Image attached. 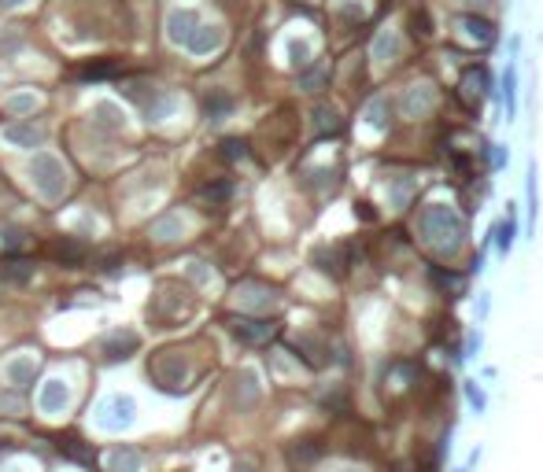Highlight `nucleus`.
<instances>
[{
	"mask_svg": "<svg viewBox=\"0 0 543 472\" xmlns=\"http://www.w3.org/2000/svg\"><path fill=\"white\" fill-rule=\"evenodd\" d=\"M229 181H214V185H204V192H200V200L204 203H211V207H222L226 200H229Z\"/></svg>",
	"mask_w": 543,
	"mask_h": 472,
	"instance_id": "28",
	"label": "nucleus"
},
{
	"mask_svg": "<svg viewBox=\"0 0 543 472\" xmlns=\"http://www.w3.org/2000/svg\"><path fill=\"white\" fill-rule=\"evenodd\" d=\"M30 273H34V270H30L23 259H4V262H0V277H4V281H11V284H26Z\"/></svg>",
	"mask_w": 543,
	"mask_h": 472,
	"instance_id": "25",
	"label": "nucleus"
},
{
	"mask_svg": "<svg viewBox=\"0 0 543 472\" xmlns=\"http://www.w3.org/2000/svg\"><path fill=\"white\" fill-rule=\"evenodd\" d=\"M34 107H37V96H34V93H15V96H8V111H11V115H34Z\"/></svg>",
	"mask_w": 543,
	"mask_h": 472,
	"instance_id": "30",
	"label": "nucleus"
},
{
	"mask_svg": "<svg viewBox=\"0 0 543 472\" xmlns=\"http://www.w3.org/2000/svg\"><path fill=\"white\" fill-rule=\"evenodd\" d=\"M141 347V336L134 332V329H119V332H111L104 343H100V351H104V358L107 361H119V358H129Z\"/></svg>",
	"mask_w": 543,
	"mask_h": 472,
	"instance_id": "8",
	"label": "nucleus"
},
{
	"mask_svg": "<svg viewBox=\"0 0 543 472\" xmlns=\"http://www.w3.org/2000/svg\"><path fill=\"white\" fill-rule=\"evenodd\" d=\"M432 100H437V93H432V85H410V89L403 93V115L407 118H422L425 111H432Z\"/></svg>",
	"mask_w": 543,
	"mask_h": 472,
	"instance_id": "10",
	"label": "nucleus"
},
{
	"mask_svg": "<svg viewBox=\"0 0 543 472\" xmlns=\"http://www.w3.org/2000/svg\"><path fill=\"white\" fill-rule=\"evenodd\" d=\"M148 89H151V85H144V81H129V85H126V96H129V100H137V103H148L151 96H156V93L148 96Z\"/></svg>",
	"mask_w": 543,
	"mask_h": 472,
	"instance_id": "35",
	"label": "nucleus"
},
{
	"mask_svg": "<svg viewBox=\"0 0 543 472\" xmlns=\"http://www.w3.org/2000/svg\"><path fill=\"white\" fill-rule=\"evenodd\" d=\"M274 321H259V317H229V332L241 343H266L274 336Z\"/></svg>",
	"mask_w": 543,
	"mask_h": 472,
	"instance_id": "6",
	"label": "nucleus"
},
{
	"mask_svg": "<svg viewBox=\"0 0 543 472\" xmlns=\"http://www.w3.org/2000/svg\"><path fill=\"white\" fill-rule=\"evenodd\" d=\"M459 30H469L477 41H492V37H495V26L488 23V19H481V15H462V19H459Z\"/></svg>",
	"mask_w": 543,
	"mask_h": 472,
	"instance_id": "24",
	"label": "nucleus"
},
{
	"mask_svg": "<svg viewBox=\"0 0 543 472\" xmlns=\"http://www.w3.org/2000/svg\"><path fill=\"white\" fill-rule=\"evenodd\" d=\"M148 373H151V380H156L163 391H181L185 384H189V373H192V369H189V358H185L181 351H163V354L151 358Z\"/></svg>",
	"mask_w": 543,
	"mask_h": 472,
	"instance_id": "4",
	"label": "nucleus"
},
{
	"mask_svg": "<svg viewBox=\"0 0 543 472\" xmlns=\"http://www.w3.org/2000/svg\"><path fill=\"white\" fill-rule=\"evenodd\" d=\"M429 281L437 284L444 295H451V292L462 288V277H454V273H447V270H440V266H429Z\"/></svg>",
	"mask_w": 543,
	"mask_h": 472,
	"instance_id": "26",
	"label": "nucleus"
},
{
	"mask_svg": "<svg viewBox=\"0 0 543 472\" xmlns=\"http://www.w3.org/2000/svg\"><path fill=\"white\" fill-rule=\"evenodd\" d=\"M93 125L104 133H119L122 125H126V115H122V107L111 103V100H96L93 103Z\"/></svg>",
	"mask_w": 543,
	"mask_h": 472,
	"instance_id": "12",
	"label": "nucleus"
},
{
	"mask_svg": "<svg viewBox=\"0 0 543 472\" xmlns=\"http://www.w3.org/2000/svg\"><path fill=\"white\" fill-rule=\"evenodd\" d=\"M93 421H96L100 432L119 436V432H126V428H134V421H137V399H134V395H122V391L104 395V399L96 402V410H93Z\"/></svg>",
	"mask_w": 543,
	"mask_h": 472,
	"instance_id": "2",
	"label": "nucleus"
},
{
	"mask_svg": "<svg viewBox=\"0 0 543 472\" xmlns=\"http://www.w3.org/2000/svg\"><path fill=\"white\" fill-rule=\"evenodd\" d=\"M34 373H37V354H15L4 366V376H8L11 388H26L34 380Z\"/></svg>",
	"mask_w": 543,
	"mask_h": 472,
	"instance_id": "14",
	"label": "nucleus"
},
{
	"mask_svg": "<svg viewBox=\"0 0 543 472\" xmlns=\"http://www.w3.org/2000/svg\"><path fill=\"white\" fill-rule=\"evenodd\" d=\"M422 236L429 240V247L437 251H454L462 240V218L444 203H432L422 214Z\"/></svg>",
	"mask_w": 543,
	"mask_h": 472,
	"instance_id": "1",
	"label": "nucleus"
},
{
	"mask_svg": "<svg viewBox=\"0 0 543 472\" xmlns=\"http://www.w3.org/2000/svg\"><path fill=\"white\" fill-rule=\"evenodd\" d=\"M26 4V0H0V8H4V11H15V8H23Z\"/></svg>",
	"mask_w": 543,
	"mask_h": 472,
	"instance_id": "40",
	"label": "nucleus"
},
{
	"mask_svg": "<svg viewBox=\"0 0 543 472\" xmlns=\"http://www.w3.org/2000/svg\"><path fill=\"white\" fill-rule=\"evenodd\" d=\"M484 93H488V74H484V67H469V71L462 74V81H459L462 103H466V107H477Z\"/></svg>",
	"mask_w": 543,
	"mask_h": 472,
	"instance_id": "11",
	"label": "nucleus"
},
{
	"mask_svg": "<svg viewBox=\"0 0 543 472\" xmlns=\"http://www.w3.org/2000/svg\"><path fill=\"white\" fill-rule=\"evenodd\" d=\"M510 236H514V218H507L503 229H499V247H510Z\"/></svg>",
	"mask_w": 543,
	"mask_h": 472,
	"instance_id": "38",
	"label": "nucleus"
},
{
	"mask_svg": "<svg viewBox=\"0 0 543 472\" xmlns=\"http://www.w3.org/2000/svg\"><path fill=\"white\" fill-rule=\"evenodd\" d=\"M4 140L15 144V148H37L41 140H45V130H41L37 122H11L4 130Z\"/></svg>",
	"mask_w": 543,
	"mask_h": 472,
	"instance_id": "15",
	"label": "nucleus"
},
{
	"mask_svg": "<svg viewBox=\"0 0 543 472\" xmlns=\"http://www.w3.org/2000/svg\"><path fill=\"white\" fill-rule=\"evenodd\" d=\"M233 402L241 406V410H251L259 402V376L251 369H241L233 376Z\"/></svg>",
	"mask_w": 543,
	"mask_h": 472,
	"instance_id": "13",
	"label": "nucleus"
},
{
	"mask_svg": "<svg viewBox=\"0 0 543 472\" xmlns=\"http://www.w3.org/2000/svg\"><path fill=\"white\" fill-rule=\"evenodd\" d=\"M189 273L196 277V281H207V270H204V262H189Z\"/></svg>",
	"mask_w": 543,
	"mask_h": 472,
	"instance_id": "39",
	"label": "nucleus"
},
{
	"mask_svg": "<svg viewBox=\"0 0 543 472\" xmlns=\"http://www.w3.org/2000/svg\"><path fill=\"white\" fill-rule=\"evenodd\" d=\"M174 111H178V100L174 96H166V93H156L148 103H144V115H148V122H166Z\"/></svg>",
	"mask_w": 543,
	"mask_h": 472,
	"instance_id": "20",
	"label": "nucleus"
},
{
	"mask_svg": "<svg viewBox=\"0 0 543 472\" xmlns=\"http://www.w3.org/2000/svg\"><path fill=\"white\" fill-rule=\"evenodd\" d=\"M219 148H222V159H229V163H233V159H244V155H248V144H244V140H236V137L222 140Z\"/></svg>",
	"mask_w": 543,
	"mask_h": 472,
	"instance_id": "32",
	"label": "nucleus"
},
{
	"mask_svg": "<svg viewBox=\"0 0 543 472\" xmlns=\"http://www.w3.org/2000/svg\"><path fill=\"white\" fill-rule=\"evenodd\" d=\"M274 288H266V284H255V281H248V284H241L236 288V303L241 307H251V310H263V307H274Z\"/></svg>",
	"mask_w": 543,
	"mask_h": 472,
	"instance_id": "17",
	"label": "nucleus"
},
{
	"mask_svg": "<svg viewBox=\"0 0 543 472\" xmlns=\"http://www.w3.org/2000/svg\"><path fill=\"white\" fill-rule=\"evenodd\" d=\"M236 472H255V465H251V461H241V465H236Z\"/></svg>",
	"mask_w": 543,
	"mask_h": 472,
	"instance_id": "41",
	"label": "nucleus"
},
{
	"mask_svg": "<svg viewBox=\"0 0 543 472\" xmlns=\"http://www.w3.org/2000/svg\"><path fill=\"white\" fill-rule=\"evenodd\" d=\"M104 465H107V472H141L144 458L137 454L134 446H119V450H111V454L104 458Z\"/></svg>",
	"mask_w": 543,
	"mask_h": 472,
	"instance_id": "18",
	"label": "nucleus"
},
{
	"mask_svg": "<svg viewBox=\"0 0 543 472\" xmlns=\"http://www.w3.org/2000/svg\"><path fill=\"white\" fill-rule=\"evenodd\" d=\"M366 118H370L374 125H384V100H381V96H377L370 107H366Z\"/></svg>",
	"mask_w": 543,
	"mask_h": 472,
	"instance_id": "37",
	"label": "nucleus"
},
{
	"mask_svg": "<svg viewBox=\"0 0 543 472\" xmlns=\"http://www.w3.org/2000/svg\"><path fill=\"white\" fill-rule=\"evenodd\" d=\"M56 251H59V259H67V262H78L81 255H85V247H81V244H74V240H63Z\"/></svg>",
	"mask_w": 543,
	"mask_h": 472,
	"instance_id": "36",
	"label": "nucleus"
},
{
	"mask_svg": "<svg viewBox=\"0 0 543 472\" xmlns=\"http://www.w3.org/2000/svg\"><path fill=\"white\" fill-rule=\"evenodd\" d=\"M4 472H30V468H26V465H8Z\"/></svg>",
	"mask_w": 543,
	"mask_h": 472,
	"instance_id": "42",
	"label": "nucleus"
},
{
	"mask_svg": "<svg viewBox=\"0 0 543 472\" xmlns=\"http://www.w3.org/2000/svg\"><path fill=\"white\" fill-rule=\"evenodd\" d=\"M115 74H119V63H89V67H81L85 81H104V78H115Z\"/></svg>",
	"mask_w": 543,
	"mask_h": 472,
	"instance_id": "29",
	"label": "nucleus"
},
{
	"mask_svg": "<svg viewBox=\"0 0 543 472\" xmlns=\"http://www.w3.org/2000/svg\"><path fill=\"white\" fill-rule=\"evenodd\" d=\"M222 41H226V34H222V26H196L192 30V37L185 41V48L192 52V56H211V52H219L222 48Z\"/></svg>",
	"mask_w": 543,
	"mask_h": 472,
	"instance_id": "9",
	"label": "nucleus"
},
{
	"mask_svg": "<svg viewBox=\"0 0 543 472\" xmlns=\"http://www.w3.org/2000/svg\"><path fill=\"white\" fill-rule=\"evenodd\" d=\"M196 26H200V15L192 8H174L166 15V41H170V45H185Z\"/></svg>",
	"mask_w": 543,
	"mask_h": 472,
	"instance_id": "7",
	"label": "nucleus"
},
{
	"mask_svg": "<svg viewBox=\"0 0 543 472\" xmlns=\"http://www.w3.org/2000/svg\"><path fill=\"white\" fill-rule=\"evenodd\" d=\"M229 115H233V96L211 93V96L204 100V118H207V122H222V118H229Z\"/></svg>",
	"mask_w": 543,
	"mask_h": 472,
	"instance_id": "21",
	"label": "nucleus"
},
{
	"mask_svg": "<svg viewBox=\"0 0 543 472\" xmlns=\"http://www.w3.org/2000/svg\"><path fill=\"white\" fill-rule=\"evenodd\" d=\"M469 4H488V0H469Z\"/></svg>",
	"mask_w": 543,
	"mask_h": 472,
	"instance_id": "43",
	"label": "nucleus"
},
{
	"mask_svg": "<svg viewBox=\"0 0 543 472\" xmlns=\"http://www.w3.org/2000/svg\"><path fill=\"white\" fill-rule=\"evenodd\" d=\"M311 122H314V133L318 137H333V133H340V115L333 111V107L329 103H318L314 107V115H311Z\"/></svg>",
	"mask_w": 543,
	"mask_h": 472,
	"instance_id": "19",
	"label": "nucleus"
},
{
	"mask_svg": "<svg viewBox=\"0 0 543 472\" xmlns=\"http://www.w3.org/2000/svg\"><path fill=\"white\" fill-rule=\"evenodd\" d=\"M174 292H178V284H163V292H159V314H166V317H174V314H181V310H189V299H174Z\"/></svg>",
	"mask_w": 543,
	"mask_h": 472,
	"instance_id": "27",
	"label": "nucleus"
},
{
	"mask_svg": "<svg viewBox=\"0 0 543 472\" xmlns=\"http://www.w3.org/2000/svg\"><path fill=\"white\" fill-rule=\"evenodd\" d=\"M30 178H34V185H37V192L45 196L49 203H56V200H63V192H67V166H63L52 152H37L34 155V163H30Z\"/></svg>",
	"mask_w": 543,
	"mask_h": 472,
	"instance_id": "3",
	"label": "nucleus"
},
{
	"mask_svg": "<svg viewBox=\"0 0 543 472\" xmlns=\"http://www.w3.org/2000/svg\"><path fill=\"white\" fill-rule=\"evenodd\" d=\"M344 472H355V468H344Z\"/></svg>",
	"mask_w": 543,
	"mask_h": 472,
	"instance_id": "44",
	"label": "nucleus"
},
{
	"mask_svg": "<svg viewBox=\"0 0 543 472\" xmlns=\"http://www.w3.org/2000/svg\"><path fill=\"white\" fill-rule=\"evenodd\" d=\"M289 56H292L296 67H307L311 63V45L307 41H289Z\"/></svg>",
	"mask_w": 543,
	"mask_h": 472,
	"instance_id": "33",
	"label": "nucleus"
},
{
	"mask_svg": "<svg viewBox=\"0 0 543 472\" xmlns=\"http://www.w3.org/2000/svg\"><path fill=\"white\" fill-rule=\"evenodd\" d=\"M392 200H396V203H407V200H414V181H410V178L396 181V185H392Z\"/></svg>",
	"mask_w": 543,
	"mask_h": 472,
	"instance_id": "34",
	"label": "nucleus"
},
{
	"mask_svg": "<svg viewBox=\"0 0 543 472\" xmlns=\"http://www.w3.org/2000/svg\"><path fill=\"white\" fill-rule=\"evenodd\" d=\"M71 406V388H67V380H45L41 384V391H37V410L41 414H63Z\"/></svg>",
	"mask_w": 543,
	"mask_h": 472,
	"instance_id": "5",
	"label": "nucleus"
},
{
	"mask_svg": "<svg viewBox=\"0 0 543 472\" xmlns=\"http://www.w3.org/2000/svg\"><path fill=\"white\" fill-rule=\"evenodd\" d=\"M285 458H289V465H292L296 472H307V468L322 458V446H318L314 439H296V443L285 450Z\"/></svg>",
	"mask_w": 543,
	"mask_h": 472,
	"instance_id": "16",
	"label": "nucleus"
},
{
	"mask_svg": "<svg viewBox=\"0 0 543 472\" xmlns=\"http://www.w3.org/2000/svg\"><path fill=\"white\" fill-rule=\"evenodd\" d=\"M325 78H329V71L314 67V71H307V74L299 78V89H303V93H318V89H325Z\"/></svg>",
	"mask_w": 543,
	"mask_h": 472,
	"instance_id": "31",
	"label": "nucleus"
},
{
	"mask_svg": "<svg viewBox=\"0 0 543 472\" xmlns=\"http://www.w3.org/2000/svg\"><path fill=\"white\" fill-rule=\"evenodd\" d=\"M181 232H185V218H181V214H166V218H159L156 225H151V236H156V240H163V244L178 240Z\"/></svg>",
	"mask_w": 543,
	"mask_h": 472,
	"instance_id": "22",
	"label": "nucleus"
},
{
	"mask_svg": "<svg viewBox=\"0 0 543 472\" xmlns=\"http://www.w3.org/2000/svg\"><path fill=\"white\" fill-rule=\"evenodd\" d=\"M399 34L396 30H381L377 37H374V59H396V52H399Z\"/></svg>",
	"mask_w": 543,
	"mask_h": 472,
	"instance_id": "23",
	"label": "nucleus"
}]
</instances>
